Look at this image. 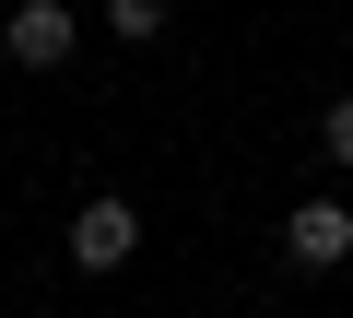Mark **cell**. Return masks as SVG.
<instances>
[{"label":"cell","mask_w":353,"mask_h":318,"mask_svg":"<svg viewBox=\"0 0 353 318\" xmlns=\"http://www.w3.org/2000/svg\"><path fill=\"white\" fill-rule=\"evenodd\" d=\"M71 48H83L71 0H12V24H0V59H12V71H59Z\"/></svg>","instance_id":"obj_1"},{"label":"cell","mask_w":353,"mask_h":318,"mask_svg":"<svg viewBox=\"0 0 353 318\" xmlns=\"http://www.w3.org/2000/svg\"><path fill=\"white\" fill-rule=\"evenodd\" d=\"M141 259V212L130 201H83L71 212V271H130Z\"/></svg>","instance_id":"obj_2"},{"label":"cell","mask_w":353,"mask_h":318,"mask_svg":"<svg viewBox=\"0 0 353 318\" xmlns=\"http://www.w3.org/2000/svg\"><path fill=\"white\" fill-rule=\"evenodd\" d=\"M283 259H294V271H341V259H353V212H341V201H294V212H283Z\"/></svg>","instance_id":"obj_3"},{"label":"cell","mask_w":353,"mask_h":318,"mask_svg":"<svg viewBox=\"0 0 353 318\" xmlns=\"http://www.w3.org/2000/svg\"><path fill=\"white\" fill-rule=\"evenodd\" d=\"M106 36H130V48H153V36H165V0H106Z\"/></svg>","instance_id":"obj_4"},{"label":"cell","mask_w":353,"mask_h":318,"mask_svg":"<svg viewBox=\"0 0 353 318\" xmlns=\"http://www.w3.org/2000/svg\"><path fill=\"white\" fill-rule=\"evenodd\" d=\"M318 153H330V166H353V95H330V106H318Z\"/></svg>","instance_id":"obj_5"}]
</instances>
